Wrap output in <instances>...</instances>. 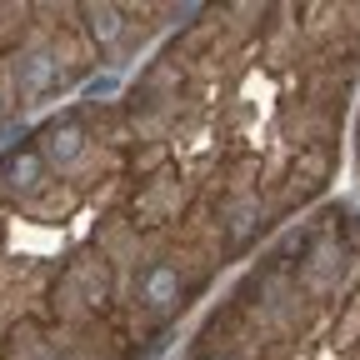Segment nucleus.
Wrapping results in <instances>:
<instances>
[{
    "label": "nucleus",
    "mask_w": 360,
    "mask_h": 360,
    "mask_svg": "<svg viewBox=\"0 0 360 360\" xmlns=\"http://www.w3.org/2000/svg\"><path fill=\"white\" fill-rule=\"evenodd\" d=\"M0 180L15 186V191L35 186V180H40V150H15V155L6 160V170H0Z\"/></svg>",
    "instance_id": "4"
},
{
    "label": "nucleus",
    "mask_w": 360,
    "mask_h": 360,
    "mask_svg": "<svg viewBox=\"0 0 360 360\" xmlns=\"http://www.w3.org/2000/svg\"><path fill=\"white\" fill-rule=\"evenodd\" d=\"M85 150V130H80V120L75 115H65V120H56L51 130H45V155H51V160H75Z\"/></svg>",
    "instance_id": "3"
},
{
    "label": "nucleus",
    "mask_w": 360,
    "mask_h": 360,
    "mask_svg": "<svg viewBox=\"0 0 360 360\" xmlns=\"http://www.w3.org/2000/svg\"><path fill=\"white\" fill-rule=\"evenodd\" d=\"M335 265H340V260H335V250H315V255H310V265H305V281H310V285H326V281L335 276Z\"/></svg>",
    "instance_id": "7"
},
{
    "label": "nucleus",
    "mask_w": 360,
    "mask_h": 360,
    "mask_svg": "<svg viewBox=\"0 0 360 360\" xmlns=\"http://www.w3.org/2000/svg\"><path fill=\"white\" fill-rule=\"evenodd\" d=\"M205 360H236V355H205Z\"/></svg>",
    "instance_id": "8"
},
{
    "label": "nucleus",
    "mask_w": 360,
    "mask_h": 360,
    "mask_svg": "<svg viewBox=\"0 0 360 360\" xmlns=\"http://www.w3.org/2000/svg\"><path fill=\"white\" fill-rule=\"evenodd\" d=\"M51 360H70V355H51Z\"/></svg>",
    "instance_id": "9"
},
{
    "label": "nucleus",
    "mask_w": 360,
    "mask_h": 360,
    "mask_svg": "<svg viewBox=\"0 0 360 360\" xmlns=\"http://www.w3.org/2000/svg\"><path fill=\"white\" fill-rule=\"evenodd\" d=\"M90 35L110 45V40L120 35V11H115V6H96V11H90Z\"/></svg>",
    "instance_id": "6"
},
{
    "label": "nucleus",
    "mask_w": 360,
    "mask_h": 360,
    "mask_svg": "<svg viewBox=\"0 0 360 360\" xmlns=\"http://www.w3.org/2000/svg\"><path fill=\"white\" fill-rule=\"evenodd\" d=\"M141 300H146V305H170V300H180V270H175L170 260H155L146 276H141Z\"/></svg>",
    "instance_id": "2"
},
{
    "label": "nucleus",
    "mask_w": 360,
    "mask_h": 360,
    "mask_svg": "<svg viewBox=\"0 0 360 360\" xmlns=\"http://www.w3.org/2000/svg\"><path fill=\"white\" fill-rule=\"evenodd\" d=\"M225 225H231V240H236V245H245V240L260 231V200H240L231 215H225Z\"/></svg>",
    "instance_id": "5"
},
{
    "label": "nucleus",
    "mask_w": 360,
    "mask_h": 360,
    "mask_svg": "<svg viewBox=\"0 0 360 360\" xmlns=\"http://www.w3.org/2000/svg\"><path fill=\"white\" fill-rule=\"evenodd\" d=\"M60 80V60L51 56V51H35V56H25L20 60V70H15V85H20V96H45Z\"/></svg>",
    "instance_id": "1"
}]
</instances>
